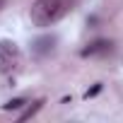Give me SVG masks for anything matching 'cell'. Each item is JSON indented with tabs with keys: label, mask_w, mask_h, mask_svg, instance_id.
I'll return each mask as SVG.
<instances>
[{
	"label": "cell",
	"mask_w": 123,
	"mask_h": 123,
	"mask_svg": "<svg viewBox=\"0 0 123 123\" xmlns=\"http://www.w3.org/2000/svg\"><path fill=\"white\" fill-rule=\"evenodd\" d=\"M111 51H113V43H111V41L97 39V41L87 43V48H82V55H85V58H87V55H106V53H111Z\"/></svg>",
	"instance_id": "3"
},
{
	"label": "cell",
	"mask_w": 123,
	"mask_h": 123,
	"mask_svg": "<svg viewBox=\"0 0 123 123\" xmlns=\"http://www.w3.org/2000/svg\"><path fill=\"white\" fill-rule=\"evenodd\" d=\"M68 10H70L68 0H34L29 17L34 27H51L58 19H63Z\"/></svg>",
	"instance_id": "1"
},
{
	"label": "cell",
	"mask_w": 123,
	"mask_h": 123,
	"mask_svg": "<svg viewBox=\"0 0 123 123\" xmlns=\"http://www.w3.org/2000/svg\"><path fill=\"white\" fill-rule=\"evenodd\" d=\"M5 3H7V0H0V10H3V7H5Z\"/></svg>",
	"instance_id": "6"
},
{
	"label": "cell",
	"mask_w": 123,
	"mask_h": 123,
	"mask_svg": "<svg viewBox=\"0 0 123 123\" xmlns=\"http://www.w3.org/2000/svg\"><path fill=\"white\" fill-rule=\"evenodd\" d=\"M22 104H24V101H22V99H15V101H10V104H7V106H5V109H19V106H22Z\"/></svg>",
	"instance_id": "5"
},
{
	"label": "cell",
	"mask_w": 123,
	"mask_h": 123,
	"mask_svg": "<svg viewBox=\"0 0 123 123\" xmlns=\"http://www.w3.org/2000/svg\"><path fill=\"white\" fill-rule=\"evenodd\" d=\"M53 46H55V36H39V39L31 43V51H34L36 58H43L46 53L53 51Z\"/></svg>",
	"instance_id": "4"
},
{
	"label": "cell",
	"mask_w": 123,
	"mask_h": 123,
	"mask_svg": "<svg viewBox=\"0 0 123 123\" xmlns=\"http://www.w3.org/2000/svg\"><path fill=\"white\" fill-rule=\"evenodd\" d=\"M19 63V48L15 41H0V73H12Z\"/></svg>",
	"instance_id": "2"
}]
</instances>
